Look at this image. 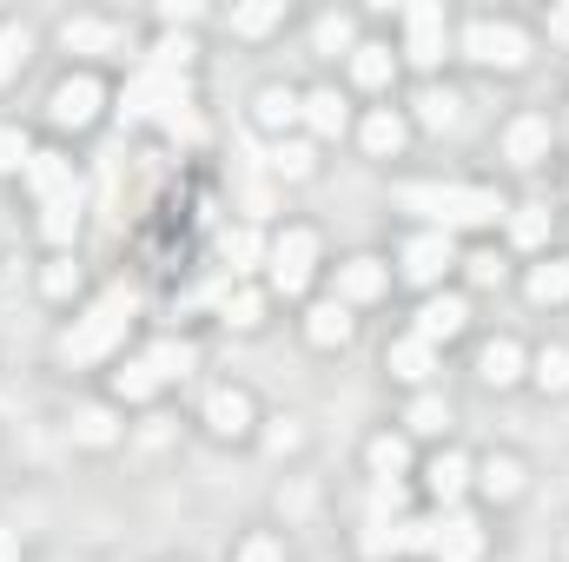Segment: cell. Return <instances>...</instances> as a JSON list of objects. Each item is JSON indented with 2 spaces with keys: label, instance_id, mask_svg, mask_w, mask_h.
Instances as JSON below:
<instances>
[{
  "label": "cell",
  "instance_id": "6da1fadb",
  "mask_svg": "<svg viewBox=\"0 0 569 562\" xmlns=\"http://www.w3.org/2000/svg\"><path fill=\"white\" fill-rule=\"evenodd\" d=\"M398 205L418 212L430 232H463V225H490V219L510 212V205H503L497 192H483V185H405Z\"/></svg>",
  "mask_w": 569,
  "mask_h": 562
},
{
  "label": "cell",
  "instance_id": "7a4b0ae2",
  "mask_svg": "<svg viewBox=\"0 0 569 562\" xmlns=\"http://www.w3.org/2000/svg\"><path fill=\"white\" fill-rule=\"evenodd\" d=\"M127 324H133V291L127 284H113L73 331H67V344H60V358L67 364H93V358H107L120 338H127Z\"/></svg>",
  "mask_w": 569,
  "mask_h": 562
},
{
  "label": "cell",
  "instance_id": "3957f363",
  "mask_svg": "<svg viewBox=\"0 0 569 562\" xmlns=\"http://www.w3.org/2000/svg\"><path fill=\"white\" fill-rule=\"evenodd\" d=\"M463 53L470 60H483V67H523L530 60V40H523V27H510V20H477L470 33H463Z\"/></svg>",
  "mask_w": 569,
  "mask_h": 562
},
{
  "label": "cell",
  "instance_id": "277c9868",
  "mask_svg": "<svg viewBox=\"0 0 569 562\" xmlns=\"http://www.w3.org/2000/svg\"><path fill=\"white\" fill-rule=\"evenodd\" d=\"M166 107H186V73L140 67V73L127 80V100H120V113H127V120H152V113H166Z\"/></svg>",
  "mask_w": 569,
  "mask_h": 562
},
{
  "label": "cell",
  "instance_id": "5b68a950",
  "mask_svg": "<svg viewBox=\"0 0 569 562\" xmlns=\"http://www.w3.org/2000/svg\"><path fill=\"white\" fill-rule=\"evenodd\" d=\"M311 259H318V239L311 232H284L279 245H272V279H279L284 298H298L311 284Z\"/></svg>",
  "mask_w": 569,
  "mask_h": 562
},
{
  "label": "cell",
  "instance_id": "8992f818",
  "mask_svg": "<svg viewBox=\"0 0 569 562\" xmlns=\"http://www.w3.org/2000/svg\"><path fill=\"white\" fill-rule=\"evenodd\" d=\"M405 53L418 67H437L443 60V7H430V0L405 7Z\"/></svg>",
  "mask_w": 569,
  "mask_h": 562
},
{
  "label": "cell",
  "instance_id": "52a82bcc",
  "mask_svg": "<svg viewBox=\"0 0 569 562\" xmlns=\"http://www.w3.org/2000/svg\"><path fill=\"white\" fill-rule=\"evenodd\" d=\"M100 107H107V93H100V80H93V73H80V80H60V87H53V120H60V127H93V120H100Z\"/></svg>",
  "mask_w": 569,
  "mask_h": 562
},
{
  "label": "cell",
  "instance_id": "ba28073f",
  "mask_svg": "<svg viewBox=\"0 0 569 562\" xmlns=\"http://www.w3.org/2000/svg\"><path fill=\"white\" fill-rule=\"evenodd\" d=\"M450 265H457L450 232H418V239L405 245V279H411V284H437Z\"/></svg>",
  "mask_w": 569,
  "mask_h": 562
},
{
  "label": "cell",
  "instance_id": "9c48e42d",
  "mask_svg": "<svg viewBox=\"0 0 569 562\" xmlns=\"http://www.w3.org/2000/svg\"><path fill=\"white\" fill-rule=\"evenodd\" d=\"M430 556L437 562H477L483 556V530H477V516L450 510V516L437 523V536H430Z\"/></svg>",
  "mask_w": 569,
  "mask_h": 562
},
{
  "label": "cell",
  "instance_id": "30bf717a",
  "mask_svg": "<svg viewBox=\"0 0 569 562\" xmlns=\"http://www.w3.org/2000/svg\"><path fill=\"white\" fill-rule=\"evenodd\" d=\"M27 185L40 192V205H60V199H80V179H73V159H60V152H33V165H27Z\"/></svg>",
  "mask_w": 569,
  "mask_h": 562
},
{
  "label": "cell",
  "instance_id": "8fae6325",
  "mask_svg": "<svg viewBox=\"0 0 569 562\" xmlns=\"http://www.w3.org/2000/svg\"><path fill=\"white\" fill-rule=\"evenodd\" d=\"M305 338H311L318 351H331V344H345V338H351V304H338V298H325V304H311V311H305Z\"/></svg>",
  "mask_w": 569,
  "mask_h": 562
},
{
  "label": "cell",
  "instance_id": "7c38bea8",
  "mask_svg": "<svg viewBox=\"0 0 569 562\" xmlns=\"http://www.w3.org/2000/svg\"><path fill=\"white\" fill-rule=\"evenodd\" d=\"M252 120H259L266 133H284V127H298V120H305V100H298L291 87H259V100H252Z\"/></svg>",
  "mask_w": 569,
  "mask_h": 562
},
{
  "label": "cell",
  "instance_id": "4fadbf2b",
  "mask_svg": "<svg viewBox=\"0 0 569 562\" xmlns=\"http://www.w3.org/2000/svg\"><path fill=\"white\" fill-rule=\"evenodd\" d=\"M371 298H385V265L378 259L338 265V304H371Z\"/></svg>",
  "mask_w": 569,
  "mask_h": 562
},
{
  "label": "cell",
  "instance_id": "5bb4252c",
  "mask_svg": "<svg viewBox=\"0 0 569 562\" xmlns=\"http://www.w3.org/2000/svg\"><path fill=\"white\" fill-rule=\"evenodd\" d=\"M385 364H391V378L425 384L430 371H437V344H425V338L411 331V338H398V344H391V358H385Z\"/></svg>",
  "mask_w": 569,
  "mask_h": 562
},
{
  "label": "cell",
  "instance_id": "9a60e30c",
  "mask_svg": "<svg viewBox=\"0 0 569 562\" xmlns=\"http://www.w3.org/2000/svg\"><path fill=\"white\" fill-rule=\"evenodd\" d=\"M206 423H212L219 436H246V430H252V398H246V391H212V398H206Z\"/></svg>",
  "mask_w": 569,
  "mask_h": 562
},
{
  "label": "cell",
  "instance_id": "2e32d148",
  "mask_svg": "<svg viewBox=\"0 0 569 562\" xmlns=\"http://www.w3.org/2000/svg\"><path fill=\"white\" fill-rule=\"evenodd\" d=\"M120 40H127V33L107 27V20H67V27H60V47H67V53H113Z\"/></svg>",
  "mask_w": 569,
  "mask_h": 562
},
{
  "label": "cell",
  "instance_id": "e0dca14e",
  "mask_svg": "<svg viewBox=\"0 0 569 562\" xmlns=\"http://www.w3.org/2000/svg\"><path fill=\"white\" fill-rule=\"evenodd\" d=\"M463 318H470L463 298H430L425 311H418V338H425V344H443V338L463 331Z\"/></svg>",
  "mask_w": 569,
  "mask_h": 562
},
{
  "label": "cell",
  "instance_id": "ac0fdd59",
  "mask_svg": "<svg viewBox=\"0 0 569 562\" xmlns=\"http://www.w3.org/2000/svg\"><path fill=\"white\" fill-rule=\"evenodd\" d=\"M503 152H510L517 165H537V159L550 152V120H537V113H530V120H517V127L503 133Z\"/></svg>",
  "mask_w": 569,
  "mask_h": 562
},
{
  "label": "cell",
  "instance_id": "d6986e66",
  "mask_svg": "<svg viewBox=\"0 0 569 562\" xmlns=\"http://www.w3.org/2000/svg\"><path fill=\"white\" fill-rule=\"evenodd\" d=\"M305 127H311V133H325V140H338V133H345V100H338L331 87L305 93Z\"/></svg>",
  "mask_w": 569,
  "mask_h": 562
},
{
  "label": "cell",
  "instance_id": "ffe728a7",
  "mask_svg": "<svg viewBox=\"0 0 569 562\" xmlns=\"http://www.w3.org/2000/svg\"><path fill=\"white\" fill-rule=\"evenodd\" d=\"M477 371H483V384H497V391H503V384H517V378H523V351H517L510 338H497V344L483 351V364H477Z\"/></svg>",
  "mask_w": 569,
  "mask_h": 562
},
{
  "label": "cell",
  "instance_id": "44dd1931",
  "mask_svg": "<svg viewBox=\"0 0 569 562\" xmlns=\"http://www.w3.org/2000/svg\"><path fill=\"white\" fill-rule=\"evenodd\" d=\"M463 483H470V463H463L457 450H443V456L430 463V496H437V503H457Z\"/></svg>",
  "mask_w": 569,
  "mask_h": 562
},
{
  "label": "cell",
  "instance_id": "7402d4cb",
  "mask_svg": "<svg viewBox=\"0 0 569 562\" xmlns=\"http://www.w3.org/2000/svg\"><path fill=\"white\" fill-rule=\"evenodd\" d=\"M477 483H483V496H490V503H510V496L523 490V463H517V456H490Z\"/></svg>",
  "mask_w": 569,
  "mask_h": 562
},
{
  "label": "cell",
  "instance_id": "603a6c76",
  "mask_svg": "<svg viewBox=\"0 0 569 562\" xmlns=\"http://www.w3.org/2000/svg\"><path fill=\"white\" fill-rule=\"evenodd\" d=\"M146 364H152L159 384H166V378H186V371H192V344H186V338H159V344L146 351Z\"/></svg>",
  "mask_w": 569,
  "mask_h": 562
},
{
  "label": "cell",
  "instance_id": "cb8c5ba5",
  "mask_svg": "<svg viewBox=\"0 0 569 562\" xmlns=\"http://www.w3.org/2000/svg\"><path fill=\"white\" fill-rule=\"evenodd\" d=\"M219 252H226V265H232V272H252V265H259V252H266V239H259L252 225H232V232L219 239Z\"/></svg>",
  "mask_w": 569,
  "mask_h": 562
},
{
  "label": "cell",
  "instance_id": "d4e9b609",
  "mask_svg": "<svg viewBox=\"0 0 569 562\" xmlns=\"http://www.w3.org/2000/svg\"><path fill=\"white\" fill-rule=\"evenodd\" d=\"M284 20L279 0H252V7H232V33H246V40H259V33H272Z\"/></svg>",
  "mask_w": 569,
  "mask_h": 562
},
{
  "label": "cell",
  "instance_id": "484cf974",
  "mask_svg": "<svg viewBox=\"0 0 569 562\" xmlns=\"http://www.w3.org/2000/svg\"><path fill=\"white\" fill-rule=\"evenodd\" d=\"M405 463H411V443H405V436H371V470H378V483H398Z\"/></svg>",
  "mask_w": 569,
  "mask_h": 562
},
{
  "label": "cell",
  "instance_id": "4316f807",
  "mask_svg": "<svg viewBox=\"0 0 569 562\" xmlns=\"http://www.w3.org/2000/svg\"><path fill=\"white\" fill-rule=\"evenodd\" d=\"M358 140H365V152H378V159H385V152H398V145H405V120H398V113H371Z\"/></svg>",
  "mask_w": 569,
  "mask_h": 562
},
{
  "label": "cell",
  "instance_id": "83f0119b",
  "mask_svg": "<svg viewBox=\"0 0 569 562\" xmlns=\"http://www.w3.org/2000/svg\"><path fill=\"white\" fill-rule=\"evenodd\" d=\"M510 239L530 252V245H543L550 239V205H517V219H510Z\"/></svg>",
  "mask_w": 569,
  "mask_h": 562
},
{
  "label": "cell",
  "instance_id": "f1b7e54d",
  "mask_svg": "<svg viewBox=\"0 0 569 562\" xmlns=\"http://www.w3.org/2000/svg\"><path fill=\"white\" fill-rule=\"evenodd\" d=\"M73 436L100 450V443H113V436H120V423H113V411H107V404H87V411L73 418Z\"/></svg>",
  "mask_w": 569,
  "mask_h": 562
},
{
  "label": "cell",
  "instance_id": "f546056e",
  "mask_svg": "<svg viewBox=\"0 0 569 562\" xmlns=\"http://www.w3.org/2000/svg\"><path fill=\"white\" fill-rule=\"evenodd\" d=\"M351 73H358V87H385L391 80V47H358L351 53Z\"/></svg>",
  "mask_w": 569,
  "mask_h": 562
},
{
  "label": "cell",
  "instance_id": "4dcf8cb0",
  "mask_svg": "<svg viewBox=\"0 0 569 562\" xmlns=\"http://www.w3.org/2000/svg\"><path fill=\"white\" fill-rule=\"evenodd\" d=\"M40 232H47L53 245H67V239L80 232V199H60V205H47V219H40Z\"/></svg>",
  "mask_w": 569,
  "mask_h": 562
},
{
  "label": "cell",
  "instance_id": "1f68e13d",
  "mask_svg": "<svg viewBox=\"0 0 569 562\" xmlns=\"http://www.w3.org/2000/svg\"><path fill=\"white\" fill-rule=\"evenodd\" d=\"M113 391H120V398H127V404H140V398H152V391H159V378H152V364H127V371H113Z\"/></svg>",
  "mask_w": 569,
  "mask_h": 562
},
{
  "label": "cell",
  "instance_id": "d6a6232c",
  "mask_svg": "<svg viewBox=\"0 0 569 562\" xmlns=\"http://www.w3.org/2000/svg\"><path fill=\"white\" fill-rule=\"evenodd\" d=\"M530 298H537V304L569 298V265H537V272H530Z\"/></svg>",
  "mask_w": 569,
  "mask_h": 562
},
{
  "label": "cell",
  "instance_id": "836d02e7",
  "mask_svg": "<svg viewBox=\"0 0 569 562\" xmlns=\"http://www.w3.org/2000/svg\"><path fill=\"white\" fill-rule=\"evenodd\" d=\"M418 120H425V127H450V120H457V93H450V87L418 93Z\"/></svg>",
  "mask_w": 569,
  "mask_h": 562
},
{
  "label": "cell",
  "instance_id": "e575fe53",
  "mask_svg": "<svg viewBox=\"0 0 569 562\" xmlns=\"http://www.w3.org/2000/svg\"><path fill=\"white\" fill-rule=\"evenodd\" d=\"M33 165V145L20 127H0V172H27Z\"/></svg>",
  "mask_w": 569,
  "mask_h": 562
},
{
  "label": "cell",
  "instance_id": "d590c367",
  "mask_svg": "<svg viewBox=\"0 0 569 562\" xmlns=\"http://www.w3.org/2000/svg\"><path fill=\"white\" fill-rule=\"evenodd\" d=\"M146 67H159V73H186V67H192V40H159V47L146 53Z\"/></svg>",
  "mask_w": 569,
  "mask_h": 562
},
{
  "label": "cell",
  "instance_id": "8d00e7d4",
  "mask_svg": "<svg viewBox=\"0 0 569 562\" xmlns=\"http://www.w3.org/2000/svg\"><path fill=\"white\" fill-rule=\"evenodd\" d=\"M405 423H411V430H425V436H437V430L450 423V404H443V398H418V404L405 411Z\"/></svg>",
  "mask_w": 569,
  "mask_h": 562
},
{
  "label": "cell",
  "instance_id": "74e56055",
  "mask_svg": "<svg viewBox=\"0 0 569 562\" xmlns=\"http://www.w3.org/2000/svg\"><path fill=\"white\" fill-rule=\"evenodd\" d=\"M159 120H166V133H172V140H186V145H199V140H206V120H199L192 107H166Z\"/></svg>",
  "mask_w": 569,
  "mask_h": 562
},
{
  "label": "cell",
  "instance_id": "f35d334b",
  "mask_svg": "<svg viewBox=\"0 0 569 562\" xmlns=\"http://www.w3.org/2000/svg\"><path fill=\"white\" fill-rule=\"evenodd\" d=\"M259 311H266V298H259V291H232V298H226V324H239V331H252V324H259Z\"/></svg>",
  "mask_w": 569,
  "mask_h": 562
},
{
  "label": "cell",
  "instance_id": "ab89813d",
  "mask_svg": "<svg viewBox=\"0 0 569 562\" xmlns=\"http://www.w3.org/2000/svg\"><path fill=\"white\" fill-rule=\"evenodd\" d=\"M27 60V27H0V80H13Z\"/></svg>",
  "mask_w": 569,
  "mask_h": 562
},
{
  "label": "cell",
  "instance_id": "60d3db41",
  "mask_svg": "<svg viewBox=\"0 0 569 562\" xmlns=\"http://www.w3.org/2000/svg\"><path fill=\"white\" fill-rule=\"evenodd\" d=\"M311 40H318V53H345V47H351V20H345V13H331V20H318V33H311Z\"/></svg>",
  "mask_w": 569,
  "mask_h": 562
},
{
  "label": "cell",
  "instance_id": "b9f144b4",
  "mask_svg": "<svg viewBox=\"0 0 569 562\" xmlns=\"http://www.w3.org/2000/svg\"><path fill=\"white\" fill-rule=\"evenodd\" d=\"M537 384L543 391H569V351H543L537 358Z\"/></svg>",
  "mask_w": 569,
  "mask_h": 562
},
{
  "label": "cell",
  "instance_id": "7bdbcfd3",
  "mask_svg": "<svg viewBox=\"0 0 569 562\" xmlns=\"http://www.w3.org/2000/svg\"><path fill=\"white\" fill-rule=\"evenodd\" d=\"M272 172H279V179H305V172H311V145H279V152H272Z\"/></svg>",
  "mask_w": 569,
  "mask_h": 562
},
{
  "label": "cell",
  "instance_id": "ee69618b",
  "mask_svg": "<svg viewBox=\"0 0 569 562\" xmlns=\"http://www.w3.org/2000/svg\"><path fill=\"white\" fill-rule=\"evenodd\" d=\"M73 284H80V265H73V259H60V265L40 272V291H47V298H67Z\"/></svg>",
  "mask_w": 569,
  "mask_h": 562
},
{
  "label": "cell",
  "instance_id": "f6af8a7d",
  "mask_svg": "<svg viewBox=\"0 0 569 562\" xmlns=\"http://www.w3.org/2000/svg\"><path fill=\"white\" fill-rule=\"evenodd\" d=\"M398 510H405V490H398V483H378V490H371V523H385V516H398Z\"/></svg>",
  "mask_w": 569,
  "mask_h": 562
},
{
  "label": "cell",
  "instance_id": "bcb514c9",
  "mask_svg": "<svg viewBox=\"0 0 569 562\" xmlns=\"http://www.w3.org/2000/svg\"><path fill=\"white\" fill-rule=\"evenodd\" d=\"M365 556H398V523H371L365 530Z\"/></svg>",
  "mask_w": 569,
  "mask_h": 562
},
{
  "label": "cell",
  "instance_id": "7dc6e473",
  "mask_svg": "<svg viewBox=\"0 0 569 562\" xmlns=\"http://www.w3.org/2000/svg\"><path fill=\"white\" fill-rule=\"evenodd\" d=\"M430 536H437V523H398V550H430Z\"/></svg>",
  "mask_w": 569,
  "mask_h": 562
},
{
  "label": "cell",
  "instance_id": "c3c4849f",
  "mask_svg": "<svg viewBox=\"0 0 569 562\" xmlns=\"http://www.w3.org/2000/svg\"><path fill=\"white\" fill-rule=\"evenodd\" d=\"M239 562H284V550L272 543V536H252V543L239 550Z\"/></svg>",
  "mask_w": 569,
  "mask_h": 562
},
{
  "label": "cell",
  "instance_id": "681fc988",
  "mask_svg": "<svg viewBox=\"0 0 569 562\" xmlns=\"http://www.w3.org/2000/svg\"><path fill=\"white\" fill-rule=\"evenodd\" d=\"M463 265H470V279H477V284H497V279H503L497 252H477V259H463Z\"/></svg>",
  "mask_w": 569,
  "mask_h": 562
},
{
  "label": "cell",
  "instance_id": "f907efd6",
  "mask_svg": "<svg viewBox=\"0 0 569 562\" xmlns=\"http://www.w3.org/2000/svg\"><path fill=\"white\" fill-rule=\"evenodd\" d=\"M266 443H272V456H284V450H298V423H272V436H266Z\"/></svg>",
  "mask_w": 569,
  "mask_h": 562
},
{
  "label": "cell",
  "instance_id": "816d5d0a",
  "mask_svg": "<svg viewBox=\"0 0 569 562\" xmlns=\"http://www.w3.org/2000/svg\"><path fill=\"white\" fill-rule=\"evenodd\" d=\"M192 13H199V7H192V0H166V7H159V20H166V27H186V20H192Z\"/></svg>",
  "mask_w": 569,
  "mask_h": 562
},
{
  "label": "cell",
  "instance_id": "f5cc1de1",
  "mask_svg": "<svg viewBox=\"0 0 569 562\" xmlns=\"http://www.w3.org/2000/svg\"><path fill=\"white\" fill-rule=\"evenodd\" d=\"M550 40H563L569 47V7H550Z\"/></svg>",
  "mask_w": 569,
  "mask_h": 562
},
{
  "label": "cell",
  "instance_id": "db71d44e",
  "mask_svg": "<svg viewBox=\"0 0 569 562\" xmlns=\"http://www.w3.org/2000/svg\"><path fill=\"white\" fill-rule=\"evenodd\" d=\"M0 562H20V536L13 530H0Z\"/></svg>",
  "mask_w": 569,
  "mask_h": 562
}]
</instances>
